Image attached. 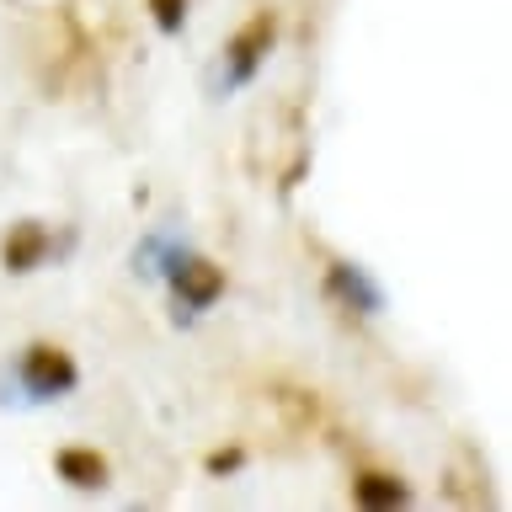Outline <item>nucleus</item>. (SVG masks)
Wrapping results in <instances>:
<instances>
[{
	"label": "nucleus",
	"mask_w": 512,
	"mask_h": 512,
	"mask_svg": "<svg viewBox=\"0 0 512 512\" xmlns=\"http://www.w3.org/2000/svg\"><path fill=\"white\" fill-rule=\"evenodd\" d=\"M80 384V368H75V358L64 347H48V342H38V347H27L22 352V363H16V374H6V406L16 400V406H27V400H59V395H70Z\"/></svg>",
	"instance_id": "1"
},
{
	"label": "nucleus",
	"mask_w": 512,
	"mask_h": 512,
	"mask_svg": "<svg viewBox=\"0 0 512 512\" xmlns=\"http://www.w3.org/2000/svg\"><path fill=\"white\" fill-rule=\"evenodd\" d=\"M326 294L342 304V310H358V315H379V310H384V288L368 278L358 262H331Z\"/></svg>",
	"instance_id": "4"
},
{
	"label": "nucleus",
	"mask_w": 512,
	"mask_h": 512,
	"mask_svg": "<svg viewBox=\"0 0 512 512\" xmlns=\"http://www.w3.org/2000/svg\"><path fill=\"white\" fill-rule=\"evenodd\" d=\"M54 470H59V480H70L75 491H102L107 486V459L96 454V448H59Z\"/></svg>",
	"instance_id": "6"
},
{
	"label": "nucleus",
	"mask_w": 512,
	"mask_h": 512,
	"mask_svg": "<svg viewBox=\"0 0 512 512\" xmlns=\"http://www.w3.org/2000/svg\"><path fill=\"white\" fill-rule=\"evenodd\" d=\"M352 496H358V507H368V512H379V507H406V502H411L406 480L379 475V470H368V475L352 480Z\"/></svg>",
	"instance_id": "7"
},
{
	"label": "nucleus",
	"mask_w": 512,
	"mask_h": 512,
	"mask_svg": "<svg viewBox=\"0 0 512 512\" xmlns=\"http://www.w3.org/2000/svg\"><path fill=\"white\" fill-rule=\"evenodd\" d=\"M272 38H278V22H272V11H256L246 27L235 32L230 43H224V64H219V96H230L240 86H251V75L262 70V59H267V48Z\"/></svg>",
	"instance_id": "2"
},
{
	"label": "nucleus",
	"mask_w": 512,
	"mask_h": 512,
	"mask_svg": "<svg viewBox=\"0 0 512 512\" xmlns=\"http://www.w3.org/2000/svg\"><path fill=\"white\" fill-rule=\"evenodd\" d=\"M48 251H54V240H48V230H43L38 219L16 224L11 240H6V272H32V267H43Z\"/></svg>",
	"instance_id": "5"
},
{
	"label": "nucleus",
	"mask_w": 512,
	"mask_h": 512,
	"mask_svg": "<svg viewBox=\"0 0 512 512\" xmlns=\"http://www.w3.org/2000/svg\"><path fill=\"white\" fill-rule=\"evenodd\" d=\"M160 278H171V288H176V310H187V315L208 310V304L224 294V272H219L214 262H203L198 251H187V246L171 251V262L160 267Z\"/></svg>",
	"instance_id": "3"
},
{
	"label": "nucleus",
	"mask_w": 512,
	"mask_h": 512,
	"mask_svg": "<svg viewBox=\"0 0 512 512\" xmlns=\"http://www.w3.org/2000/svg\"><path fill=\"white\" fill-rule=\"evenodd\" d=\"M176 246H187L182 230H155V235L134 251V272H139V278H160V267L171 262V251H176Z\"/></svg>",
	"instance_id": "8"
},
{
	"label": "nucleus",
	"mask_w": 512,
	"mask_h": 512,
	"mask_svg": "<svg viewBox=\"0 0 512 512\" xmlns=\"http://www.w3.org/2000/svg\"><path fill=\"white\" fill-rule=\"evenodd\" d=\"M150 11H155L160 32H182V22H187V0H150Z\"/></svg>",
	"instance_id": "9"
},
{
	"label": "nucleus",
	"mask_w": 512,
	"mask_h": 512,
	"mask_svg": "<svg viewBox=\"0 0 512 512\" xmlns=\"http://www.w3.org/2000/svg\"><path fill=\"white\" fill-rule=\"evenodd\" d=\"M235 464H240V454L230 448V454H214V459H208V470H214V475H224V470H235Z\"/></svg>",
	"instance_id": "10"
}]
</instances>
